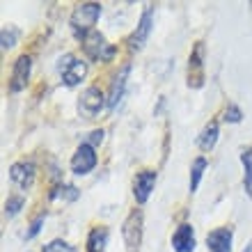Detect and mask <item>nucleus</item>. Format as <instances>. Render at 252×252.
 <instances>
[{
    "mask_svg": "<svg viewBox=\"0 0 252 252\" xmlns=\"http://www.w3.org/2000/svg\"><path fill=\"white\" fill-rule=\"evenodd\" d=\"M101 5L99 2H80L76 5V9L71 12V19H69V26H71V32L83 39L85 34H90L96 26V21L101 19Z\"/></svg>",
    "mask_w": 252,
    "mask_h": 252,
    "instance_id": "obj_1",
    "label": "nucleus"
},
{
    "mask_svg": "<svg viewBox=\"0 0 252 252\" xmlns=\"http://www.w3.org/2000/svg\"><path fill=\"white\" fill-rule=\"evenodd\" d=\"M80 44H83V53L92 62H113V58L117 55V48L113 44H108L99 30H92L90 34H85Z\"/></svg>",
    "mask_w": 252,
    "mask_h": 252,
    "instance_id": "obj_2",
    "label": "nucleus"
},
{
    "mask_svg": "<svg viewBox=\"0 0 252 252\" xmlns=\"http://www.w3.org/2000/svg\"><path fill=\"white\" fill-rule=\"evenodd\" d=\"M108 108V96L103 94L99 85H90L83 90L78 99V115L80 117H85V120H96L99 113Z\"/></svg>",
    "mask_w": 252,
    "mask_h": 252,
    "instance_id": "obj_3",
    "label": "nucleus"
},
{
    "mask_svg": "<svg viewBox=\"0 0 252 252\" xmlns=\"http://www.w3.org/2000/svg\"><path fill=\"white\" fill-rule=\"evenodd\" d=\"M58 71H60L62 83H64L66 87H76V85H80V83L85 80L87 62L78 60V58L71 55V53H66L64 58H60V62H58Z\"/></svg>",
    "mask_w": 252,
    "mask_h": 252,
    "instance_id": "obj_4",
    "label": "nucleus"
},
{
    "mask_svg": "<svg viewBox=\"0 0 252 252\" xmlns=\"http://www.w3.org/2000/svg\"><path fill=\"white\" fill-rule=\"evenodd\" d=\"M122 239H124L126 252H140V246H142V211L140 209H133L126 216L122 225Z\"/></svg>",
    "mask_w": 252,
    "mask_h": 252,
    "instance_id": "obj_5",
    "label": "nucleus"
},
{
    "mask_svg": "<svg viewBox=\"0 0 252 252\" xmlns=\"http://www.w3.org/2000/svg\"><path fill=\"white\" fill-rule=\"evenodd\" d=\"M96 163H99L96 149H94L90 142H83V145L76 147L69 167H71V172L76 174V177H85V174H90L94 167H96Z\"/></svg>",
    "mask_w": 252,
    "mask_h": 252,
    "instance_id": "obj_6",
    "label": "nucleus"
},
{
    "mask_svg": "<svg viewBox=\"0 0 252 252\" xmlns=\"http://www.w3.org/2000/svg\"><path fill=\"white\" fill-rule=\"evenodd\" d=\"M156 179H158V174L152 167H145V170L135 172V177H133V199H135L138 206H142L147 199L152 197Z\"/></svg>",
    "mask_w": 252,
    "mask_h": 252,
    "instance_id": "obj_7",
    "label": "nucleus"
},
{
    "mask_svg": "<svg viewBox=\"0 0 252 252\" xmlns=\"http://www.w3.org/2000/svg\"><path fill=\"white\" fill-rule=\"evenodd\" d=\"M152 28H154V5H147L145 12L140 14V21L135 26V30H133V34L128 37V48L131 51H140L147 44V39H149Z\"/></svg>",
    "mask_w": 252,
    "mask_h": 252,
    "instance_id": "obj_8",
    "label": "nucleus"
},
{
    "mask_svg": "<svg viewBox=\"0 0 252 252\" xmlns=\"http://www.w3.org/2000/svg\"><path fill=\"white\" fill-rule=\"evenodd\" d=\"M188 85L202 87L204 85V41H195V46L188 58Z\"/></svg>",
    "mask_w": 252,
    "mask_h": 252,
    "instance_id": "obj_9",
    "label": "nucleus"
},
{
    "mask_svg": "<svg viewBox=\"0 0 252 252\" xmlns=\"http://www.w3.org/2000/svg\"><path fill=\"white\" fill-rule=\"evenodd\" d=\"M234 246V229L232 225L216 227L206 234V248L209 252H232Z\"/></svg>",
    "mask_w": 252,
    "mask_h": 252,
    "instance_id": "obj_10",
    "label": "nucleus"
},
{
    "mask_svg": "<svg viewBox=\"0 0 252 252\" xmlns=\"http://www.w3.org/2000/svg\"><path fill=\"white\" fill-rule=\"evenodd\" d=\"M30 73H32V58L30 55H19L12 66V76H9V92H21L26 87Z\"/></svg>",
    "mask_w": 252,
    "mask_h": 252,
    "instance_id": "obj_11",
    "label": "nucleus"
},
{
    "mask_svg": "<svg viewBox=\"0 0 252 252\" xmlns=\"http://www.w3.org/2000/svg\"><path fill=\"white\" fill-rule=\"evenodd\" d=\"M170 246L174 252H195V227L190 222H181L177 225V229L172 232V239H170Z\"/></svg>",
    "mask_w": 252,
    "mask_h": 252,
    "instance_id": "obj_12",
    "label": "nucleus"
},
{
    "mask_svg": "<svg viewBox=\"0 0 252 252\" xmlns=\"http://www.w3.org/2000/svg\"><path fill=\"white\" fill-rule=\"evenodd\" d=\"M34 174H37V167L32 160H19L9 167V179L23 190H28L34 184Z\"/></svg>",
    "mask_w": 252,
    "mask_h": 252,
    "instance_id": "obj_13",
    "label": "nucleus"
},
{
    "mask_svg": "<svg viewBox=\"0 0 252 252\" xmlns=\"http://www.w3.org/2000/svg\"><path fill=\"white\" fill-rule=\"evenodd\" d=\"M128 73H131V64H124L120 71L115 73L113 83H110V92H108V110H115V108L120 106V101L124 99Z\"/></svg>",
    "mask_w": 252,
    "mask_h": 252,
    "instance_id": "obj_14",
    "label": "nucleus"
},
{
    "mask_svg": "<svg viewBox=\"0 0 252 252\" xmlns=\"http://www.w3.org/2000/svg\"><path fill=\"white\" fill-rule=\"evenodd\" d=\"M218 135H220V128H218V120H211L209 124H204V128L199 131L197 135V147L202 152H211L216 142H218Z\"/></svg>",
    "mask_w": 252,
    "mask_h": 252,
    "instance_id": "obj_15",
    "label": "nucleus"
},
{
    "mask_svg": "<svg viewBox=\"0 0 252 252\" xmlns=\"http://www.w3.org/2000/svg\"><path fill=\"white\" fill-rule=\"evenodd\" d=\"M108 227L99 225V227H92L90 234H87V248L85 252H106L108 246Z\"/></svg>",
    "mask_w": 252,
    "mask_h": 252,
    "instance_id": "obj_16",
    "label": "nucleus"
},
{
    "mask_svg": "<svg viewBox=\"0 0 252 252\" xmlns=\"http://www.w3.org/2000/svg\"><path fill=\"white\" fill-rule=\"evenodd\" d=\"M239 158L243 165V188H246L248 197H252V147H243Z\"/></svg>",
    "mask_w": 252,
    "mask_h": 252,
    "instance_id": "obj_17",
    "label": "nucleus"
},
{
    "mask_svg": "<svg viewBox=\"0 0 252 252\" xmlns=\"http://www.w3.org/2000/svg\"><path fill=\"white\" fill-rule=\"evenodd\" d=\"M206 167H209V160H206L204 156H197V158L190 163V181H188V190L190 192H195L199 188V181L204 177Z\"/></svg>",
    "mask_w": 252,
    "mask_h": 252,
    "instance_id": "obj_18",
    "label": "nucleus"
},
{
    "mask_svg": "<svg viewBox=\"0 0 252 252\" xmlns=\"http://www.w3.org/2000/svg\"><path fill=\"white\" fill-rule=\"evenodd\" d=\"M23 206H26V197H23V195H9V197L5 199V216L7 218H14Z\"/></svg>",
    "mask_w": 252,
    "mask_h": 252,
    "instance_id": "obj_19",
    "label": "nucleus"
},
{
    "mask_svg": "<svg viewBox=\"0 0 252 252\" xmlns=\"http://www.w3.org/2000/svg\"><path fill=\"white\" fill-rule=\"evenodd\" d=\"M55 197H62V199H66V202H76V199L80 197V190L76 186H58L53 192H51V199H55Z\"/></svg>",
    "mask_w": 252,
    "mask_h": 252,
    "instance_id": "obj_20",
    "label": "nucleus"
},
{
    "mask_svg": "<svg viewBox=\"0 0 252 252\" xmlns=\"http://www.w3.org/2000/svg\"><path fill=\"white\" fill-rule=\"evenodd\" d=\"M41 252H78V248L71 246V243H66V241H62V239H53L51 243L41 246Z\"/></svg>",
    "mask_w": 252,
    "mask_h": 252,
    "instance_id": "obj_21",
    "label": "nucleus"
},
{
    "mask_svg": "<svg viewBox=\"0 0 252 252\" xmlns=\"http://www.w3.org/2000/svg\"><path fill=\"white\" fill-rule=\"evenodd\" d=\"M16 39H19V30L16 28H12V26H7V28H2V32H0V44H2V48H12V46H16Z\"/></svg>",
    "mask_w": 252,
    "mask_h": 252,
    "instance_id": "obj_22",
    "label": "nucleus"
},
{
    "mask_svg": "<svg viewBox=\"0 0 252 252\" xmlns=\"http://www.w3.org/2000/svg\"><path fill=\"white\" fill-rule=\"evenodd\" d=\"M222 120H225L227 124H239V122H243V110H241L236 103H227L225 113H222Z\"/></svg>",
    "mask_w": 252,
    "mask_h": 252,
    "instance_id": "obj_23",
    "label": "nucleus"
},
{
    "mask_svg": "<svg viewBox=\"0 0 252 252\" xmlns=\"http://www.w3.org/2000/svg\"><path fill=\"white\" fill-rule=\"evenodd\" d=\"M44 220H46V213H44V211L37 213V216L30 220V227H28V232H26V241H32L34 236L41 232V227H44Z\"/></svg>",
    "mask_w": 252,
    "mask_h": 252,
    "instance_id": "obj_24",
    "label": "nucleus"
},
{
    "mask_svg": "<svg viewBox=\"0 0 252 252\" xmlns=\"http://www.w3.org/2000/svg\"><path fill=\"white\" fill-rule=\"evenodd\" d=\"M103 135H106V133L101 131V128H99V131H92V133H90V135H87V140H85V142H90V145H92L94 149H96V147H99L101 142H103Z\"/></svg>",
    "mask_w": 252,
    "mask_h": 252,
    "instance_id": "obj_25",
    "label": "nucleus"
},
{
    "mask_svg": "<svg viewBox=\"0 0 252 252\" xmlns=\"http://www.w3.org/2000/svg\"><path fill=\"white\" fill-rule=\"evenodd\" d=\"M243 252H252V241H250V243H248V248H246V250H243Z\"/></svg>",
    "mask_w": 252,
    "mask_h": 252,
    "instance_id": "obj_26",
    "label": "nucleus"
}]
</instances>
